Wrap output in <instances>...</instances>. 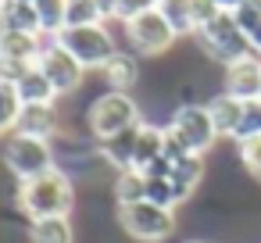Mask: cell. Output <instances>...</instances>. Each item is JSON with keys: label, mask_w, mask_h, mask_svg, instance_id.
I'll return each instance as SVG.
<instances>
[{"label": "cell", "mask_w": 261, "mask_h": 243, "mask_svg": "<svg viewBox=\"0 0 261 243\" xmlns=\"http://www.w3.org/2000/svg\"><path fill=\"white\" fill-rule=\"evenodd\" d=\"M186 157H193V147L186 143V136H182L179 129L165 125V161L179 165V161H186Z\"/></svg>", "instance_id": "26"}, {"label": "cell", "mask_w": 261, "mask_h": 243, "mask_svg": "<svg viewBox=\"0 0 261 243\" xmlns=\"http://www.w3.org/2000/svg\"><path fill=\"white\" fill-rule=\"evenodd\" d=\"M86 125H90V132L104 143V140H111V136H118V132H129V129L143 125V118H140V104H136L129 93H115V90H108L104 97H97V100L90 104V111H86Z\"/></svg>", "instance_id": "2"}, {"label": "cell", "mask_w": 261, "mask_h": 243, "mask_svg": "<svg viewBox=\"0 0 261 243\" xmlns=\"http://www.w3.org/2000/svg\"><path fill=\"white\" fill-rule=\"evenodd\" d=\"M83 25H104V15L93 0H65V29H83Z\"/></svg>", "instance_id": "22"}, {"label": "cell", "mask_w": 261, "mask_h": 243, "mask_svg": "<svg viewBox=\"0 0 261 243\" xmlns=\"http://www.w3.org/2000/svg\"><path fill=\"white\" fill-rule=\"evenodd\" d=\"M18 204L22 211L40 222V218H68L72 204H75V190H72V179L65 168H50L29 182H22L18 190Z\"/></svg>", "instance_id": "1"}, {"label": "cell", "mask_w": 261, "mask_h": 243, "mask_svg": "<svg viewBox=\"0 0 261 243\" xmlns=\"http://www.w3.org/2000/svg\"><path fill=\"white\" fill-rule=\"evenodd\" d=\"M4 33H33V36H43V33H40L36 8H33V4H22V0L4 4Z\"/></svg>", "instance_id": "19"}, {"label": "cell", "mask_w": 261, "mask_h": 243, "mask_svg": "<svg viewBox=\"0 0 261 243\" xmlns=\"http://www.w3.org/2000/svg\"><path fill=\"white\" fill-rule=\"evenodd\" d=\"M93 4L100 8V15H104V22H111V18L118 15V0H93Z\"/></svg>", "instance_id": "32"}, {"label": "cell", "mask_w": 261, "mask_h": 243, "mask_svg": "<svg viewBox=\"0 0 261 243\" xmlns=\"http://www.w3.org/2000/svg\"><path fill=\"white\" fill-rule=\"evenodd\" d=\"M168 125L186 136V143L193 147V154H207L215 147V140H218V132H215L211 115H207L204 104H182V107H175Z\"/></svg>", "instance_id": "9"}, {"label": "cell", "mask_w": 261, "mask_h": 243, "mask_svg": "<svg viewBox=\"0 0 261 243\" xmlns=\"http://www.w3.org/2000/svg\"><path fill=\"white\" fill-rule=\"evenodd\" d=\"M193 243H197V239H193Z\"/></svg>", "instance_id": "37"}, {"label": "cell", "mask_w": 261, "mask_h": 243, "mask_svg": "<svg viewBox=\"0 0 261 243\" xmlns=\"http://www.w3.org/2000/svg\"><path fill=\"white\" fill-rule=\"evenodd\" d=\"M100 75H104V83H108L115 93H129V90L136 86V79H140V61H136L133 54L118 50V54L100 68Z\"/></svg>", "instance_id": "13"}, {"label": "cell", "mask_w": 261, "mask_h": 243, "mask_svg": "<svg viewBox=\"0 0 261 243\" xmlns=\"http://www.w3.org/2000/svg\"><path fill=\"white\" fill-rule=\"evenodd\" d=\"M158 8V0H118V22L125 25V22H133V18H140V15H147V11H154Z\"/></svg>", "instance_id": "29"}, {"label": "cell", "mask_w": 261, "mask_h": 243, "mask_svg": "<svg viewBox=\"0 0 261 243\" xmlns=\"http://www.w3.org/2000/svg\"><path fill=\"white\" fill-rule=\"evenodd\" d=\"M115 200H118V207H129V204L147 200V175L136 172V168L118 172V179H115Z\"/></svg>", "instance_id": "20"}, {"label": "cell", "mask_w": 261, "mask_h": 243, "mask_svg": "<svg viewBox=\"0 0 261 243\" xmlns=\"http://www.w3.org/2000/svg\"><path fill=\"white\" fill-rule=\"evenodd\" d=\"M36 18H40V33L47 40H54L65 29V0H36Z\"/></svg>", "instance_id": "24"}, {"label": "cell", "mask_w": 261, "mask_h": 243, "mask_svg": "<svg viewBox=\"0 0 261 243\" xmlns=\"http://www.w3.org/2000/svg\"><path fill=\"white\" fill-rule=\"evenodd\" d=\"M36 68L50 79V86L58 90V97H65V93H75L79 86H83V75H86V68L58 43V40H47L43 43V50H40V61H36Z\"/></svg>", "instance_id": "7"}, {"label": "cell", "mask_w": 261, "mask_h": 243, "mask_svg": "<svg viewBox=\"0 0 261 243\" xmlns=\"http://www.w3.org/2000/svg\"><path fill=\"white\" fill-rule=\"evenodd\" d=\"M15 132L50 143L54 132H58V111H54V104H22V115H18Z\"/></svg>", "instance_id": "11"}, {"label": "cell", "mask_w": 261, "mask_h": 243, "mask_svg": "<svg viewBox=\"0 0 261 243\" xmlns=\"http://www.w3.org/2000/svg\"><path fill=\"white\" fill-rule=\"evenodd\" d=\"M247 40H250V54H254V58H261V25H257Z\"/></svg>", "instance_id": "33"}, {"label": "cell", "mask_w": 261, "mask_h": 243, "mask_svg": "<svg viewBox=\"0 0 261 243\" xmlns=\"http://www.w3.org/2000/svg\"><path fill=\"white\" fill-rule=\"evenodd\" d=\"M4 161H8V168H11L22 182H29V179H36V175H43V172L58 168V165H54V147H50L47 140H33V136H18V132L8 140Z\"/></svg>", "instance_id": "6"}, {"label": "cell", "mask_w": 261, "mask_h": 243, "mask_svg": "<svg viewBox=\"0 0 261 243\" xmlns=\"http://www.w3.org/2000/svg\"><path fill=\"white\" fill-rule=\"evenodd\" d=\"M22 4H36V0H22Z\"/></svg>", "instance_id": "36"}, {"label": "cell", "mask_w": 261, "mask_h": 243, "mask_svg": "<svg viewBox=\"0 0 261 243\" xmlns=\"http://www.w3.org/2000/svg\"><path fill=\"white\" fill-rule=\"evenodd\" d=\"M33 243H72V222L68 218H40L29 225Z\"/></svg>", "instance_id": "21"}, {"label": "cell", "mask_w": 261, "mask_h": 243, "mask_svg": "<svg viewBox=\"0 0 261 243\" xmlns=\"http://www.w3.org/2000/svg\"><path fill=\"white\" fill-rule=\"evenodd\" d=\"M240 161L247 165V172L261 182V136H250V140H240Z\"/></svg>", "instance_id": "28"}, {"label": "cell", "mask_w": 261, "mask_h": 243, "mask_svg": "<svg viewBox=\"0 0 261 243\" xmlns=\"http://www.w3.org/2000/svg\"><path fill=\"white\" fill-rule=\"evenodd\" d=\"M232 22L240 25L243 36H250L261 25V0H240V4L232 8Z\"/></svg>", "instance_id": "25"}, {"label": "cell", "mask_w": 261, "mask_h": 243, "mask_svg": "<svg viewBox=\"0 0 261 243\" xmlns=\"http://www.w3.org/2000/svg\"><path fill=\"white\" fill-rule=\"evenodd\" d=\"M118 225L133 236V239H143V243H161L175 232V211L168 207H158V204H129V207H118Z\"/></svg>", "instance_id": "4"}, {"label": "cell", "mask_w": 261, "mask_h": 243, "mask_svg": "<svg viewBox=\"0 0 261 243\" xmlns=\"http://www.w3.org/2000/svg\"><path fill=\"white\" fill-rule=\"evenodd\" d=\"M0 40H4V0H0Z\"/></svg>", "instance_id": "35"}, {"label": "cell", "mask_w": 261, "mask_h": 243, "mask_svg": "<svg viewBox=\"0 0 261 243\" xmlns=\"http://www.w3.org/2000/svg\"><path fill=\"white\" fill-rule=\"evenodd\" d=\"M204 50L215 58V61H225V68L240 58H250V40L240 33V25L232 22V11H222L215 22H207L204 29H197Z\"/></svg>", "instance_id": "5"}, {"label": "cell", "mask_w": 261, "mask_h": 243, "mask_svg": "<svg viewBox=\"0 0 261 243\" xmlns=\"http://www.w3.org/2000/svg\"><path fill=\"white\" fill-rule=\"evenodd\" d=\"M158 15L172 25L175 36L197 33V25H193V0H158Z\"/></svg>", "instance_id": "18"}, {"label": "cell", "mask_w": 261, "mask_h": 243, "mask_svg": "<svg viewBox=\"0 0 261 243\" xmlns=\"http://www.w3.org/2000/svg\"><path fill=\"white\" fill-rule=\"evenodd\" d=\"M250 136H261V100L243 104V122H240V132H236V143L250 140Z\"/></svg>", "instance_id": "27"}, {"label": "cell", "mask_w": 261, "mask_h": 243, "mask_svg": "<svg viewBox=\"0 0 261 243\" xmlns=\"http://www.w3.org/2000/svg\"><path fill=\"white\" fill-rule=\"evenodd\" d=\"M218 4H222V11H232V8L240 4V0H218Z\"/></svg>", "instance_id": "34"}, {"label": "cell", "mask_w": 261, "mask_h": 243, "mask_svg": "<svg viewBox=\"0 0 261 243\" xmlns=\"http://www.w3.org/2000/svg\"><path fill=\"white\" fill-rule=\"evenodd\" d=\"M200 179H204V154H193V157L172 165V179H168V182H172V190H175V200H179V204L190 200L193 190L200 186Z\"/></svg>", "instance_id": "15"}, {"label": "cell", "mask_w": 261, "mask_h": 243, "mask_svg": "<svg viewBox=\"0 0 261 243\" xmlns=\"http://www.w3.org/2000/svg\"><path fill=\"white\" fill-rule=\"evenodd\" d=\"M222 15V4L218 0H193V25L197 29H204L207 22H215Z\"/></svg>", "instance_id": "30"}, {"label": "cell", "mask_w": 261, "mask_h": 243, "mask_svg": "<svg viewBox=\"0 0 261 243\" xmlns=\"http://www.w3.org/2000/svg\"><path fill=\"white\" fill-rule=\"evenodd\" d=\"M143 175H147V179H172V161L158 157L154 165H147V168H143Z\"/></svg>", "instance_id": "31"}, {"label": "cell", "mask_w": 261, "mask_h": 243, "mask_svg": "<svg viewBox=\"0 0 261 243\" xmlns=\"http://www.w3.org/2000/svg\"><path fill=\"white\" fill-rule=\"evenodd\" d=\"M158 157H165V129L143 122L136 132V154H133V168L143 172L147 165H154Z\"/></svg>", "instance_id": "14"}, {"label": "cell", "mask_w": 261, "mask_h": 243, "mask_svg": "<svg viewBox=\"0 0 261 243\" xmlns=\"http://www.w3.org/2000/svg\"><path fill=\"white\" fill-rule=\"evenodd\" d=\"M225 93L236 100H261V58H240L225 68Z\"/></svg>", "instance_id": "10"}, {"label": "cell", "mask_w": 261, "mask_h": 243, "mask_svg": "<svg viewBox=\"0 0 261 243\" xmlns=\"http://www.w3.org/2000/svg\"><path fill=\"white\" fill-rule=\"evenodd\" d=\"M83 68H104L115 54H118V43L115 36L108 33V22L104 25H83V29H61L54 36Z\"/></svg>", "instance_id": "3"}, {"label": "cell", "mask_w": 261, "mask_h": 243, "mask_svg": "<svg viewBox=\"0 0 261 243\" xmlns=\"http://www.w3.org/2000/svg\"><path fill=\"white\" fill-rule=\"evenodd\" d=\"M15 90H18L22 104H54L58 100V90L50 86V79L40 68H29L25 75H18L15 79Z\"/></svg>", "instance_id": "16"}, {"label": "cell", "mask_w": 261, "mask_h": 243, "mask_svg": "<svg viewBox=\"0 0 261 243\" xmlns=\"http://www.w3.org/2000/svg\"><path fill=\"white\" fill-rule=\"evenodd\" d=\"M207 115H211V125H215L218 136L236 140L240 122H243V100H236V97H229V93H218V97L207 104Z\"/></svg>", "instance_id": "12"}, {"label": "cell", "mask_w": 261, "mask_h": 243, "mask_svg": "<svg viewBox=\"0 0 261 243\" xmlns=\"http://www.w3.org/2000/svg\"><path fill=\"white\" fill-rule=\"evenodd\" d=\"M125 33H129L133 47H136L140 54H147V58L165 54V50L175 43V33H172V25L158 15V8L147 11V15H140V18H133V22H125Z\"/></svg>", "instance_id": "8"}, {"label": "cell", "mask_w": 261, "mask_h": 243, "mask_svg": "<svg viewBox=\"0 0 261 243\" xmlns=\"http://www.w3.org/2000/svg\"><path fill=\"white\" fill-rule=\"evenodd\" d=\"M18 115H22V97H18L15 83L0 79V136L18 125Z\"/></svg>", "instance_id": "23"}, {"label": "cell", "mask_w": 261, "mask_h": 243, "mask_svg": "<svg viewBox=\"0 0 261 243\" xmlns=\"http://www.w3.org/2000/svg\"><path fill=\"white\" fill-rule=\"evenodd\" d=\"M136 132H140V125L136 129H129V132H118V136H111V140H104L100 143V154L118 168V172H125V168H133V154H136Z\"/></svg>", "instance_id": "17"}]
</instances>
